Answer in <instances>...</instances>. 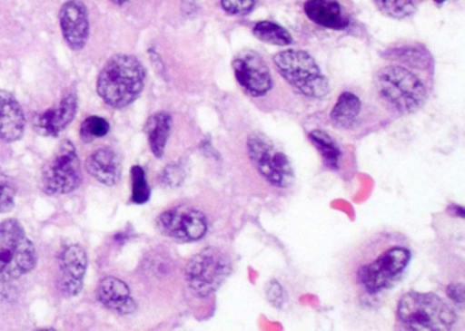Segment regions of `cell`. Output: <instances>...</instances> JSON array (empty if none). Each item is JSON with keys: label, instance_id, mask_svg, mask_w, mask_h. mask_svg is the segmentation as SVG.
I'll return each instance as SVG.
<instances>
[{"label": "cell", "instance_id": "1", "mask_svg": "<svg viewBox=\"0 0 465 331\" xmlns=\"http://www.w3.org/2000/svg\"><path fill=\"white\" fill-rule=\"evenodd\" d=\"M146 70L135 56L114 55L97 78V93L113 108L129 107L145 88Z\"/></svg>", "mask_w": 465, "mask_h": 331}, {"label": "cell", "instance_id": "2", "mask_svg": "<svg viewBox=\"0 0 465 331\" xmlns=\"http://www.w3.org/2000/svg\"><path fill=\"white\" fill-rule=\"evenodd\" d=\"M397 317L412 331H448L457 322L453 308L434 293H405L397 306Z\"/></svg>", "mask_w": 465, "mask_h": 331}, {"label": "cell", "instance_id": "3", "mask_svg": "<svg viewBox=\"0 0 465 331\" xmlns=\"http://www.w3.org/2000/svg\"><path fill=\"white\" fill-rule=\"evenodd\" d=\"M37 265L35 244L17 219L0 224V282L15 281Z\"/></svg>", "mask_w": 465, "mask_h": 331}, {"label": "cell", "instance_id": "4", "mask_svg": "<svg viewBox=\"0 0 465 331\" xmlns=\"http://www.w3.org/2000/svg\"><path fill=\"white\" fill-rule=\"evenodd\" d=\"M375 85L378 94L397 112L405 115L416 112L426 102V86L405 67H383L377 74Z\"/></svg>", "mask_w": 465, "mask_h": 331}, {"label": "cell", "instance_id": "5", "mask_svg": "<svg viewBox=\"0 0 465 331\" xmlns=\"http://www.w3.org/2000/svg\"><path fill=\"white\" fill-rule=\"evenodd\" d=\"M273 63L282 77L299 93L309 99L328 96L331 91L328 80L309 54L298 50L282 51L274 56Z\"/></svg>", "mask_w": 465, "mask_h": 331}, {"label": "cell", "instance_id": "6", "mask_svg": "<svg viewBox=\"0 0 465 331\" xmlns=\"http://www.w3.org/2000/svg\"><path fill=\"white\" fill-rule=\"evenodd\" d=\"M232 271L230 257L217 248L203 249L190 259L186 268V279L193 295L208 297L216 292Z\"/></svg>", "mask_w": 465, "mask_h": 331}, {"label": "cell", "instance_id": "7", "mask_svg": "<svg viewBox=\"0 0 465 331\" xmlns=\"http://www.w3.org/2000/svg\"><path fill=\"white\" fill-rule=\"evenodd\" d=\"M42 190L45 194H72L83 183L80 157L75 146L64 141L42 170Z\"/></svg>", "mask_w": 465, "mask_h": 331}, {"label": "cell", "instance_id": "8", "mask_svg": "<svg viewBox=\"0 0 465 331\" xmlns=\"http://www.w3.org/2000/svg\"><path fill=\"white\" fill-rule=\"evenodd\" d=\"M247 154L258 172L277 189H288L293 183V170L288 157L268 138L254 134L247 140Z\"/></svg>", "mask_w": 465, "mask_h": 331}, {"label": "cell", "instance_id": "9", "mask_svg": "<svg viewBox=\"0 0 465 331\" xmlns=\"http://www.w3.org/2000/svg\"><path fill=\"white\" fill-rule=\"evenodd\" d=\"M411 252L404 247H391L377 259L367 263L359 270V282L367 292L375 295L393 287L408 268Z\"/></svg>", "mask_w": 465, "mask_h": 331}, {"label": "cell", "instance_id": "10", "mask_svg": "<svg viewBox=\"0 0 465 331\" xmlns=\"http://www.w3.org/2000/svg\"><path fill=\"white\" fill-rule=\"evenodd\" d=\"M156 225L162 235L182 243L201 240L208 232V219L205 214L197 209L184 206L170 209L160 214Z\"/></svg>", "mask_w": 465, "mask_h": 331}, {"label": "cell", "instance_id": "11", "mask_svg": "<svg viewBox=\"0 0 465 331\" xmlns=\"http://www.w3.org/2000/svg\"><path fill=\"white\" fill-rule=\"evenodd\" d=\"M232 69L239 85L252 96H265L273 86L268 64L262 56L254 51L244 50L236 54L232 61Z\"/></svg>", "mask_w": 465, "mask_h": 331}, {"label": "cell", "instance_id": "12", "mask_svg": "<svg viewBox=\"0 0 465 331\" xmlns=\"http://www.w3.org/2000/svg\"><path fill=\"white\" fill-rule=\"evenodd\" d=\"M88 268L85 249L77 244L66 247L59 257V290L66 297H74L81 293L84 277Z\"/></svg>", "mask_w": 465, "mask_h": 331}, {"label": "cell", "instance_id": "13", "mask_svg": "<svg viewBox=\"0 0 465 331\" xmlns=\"http://www.w3.org/2000/svg\"><path fill=\"white\" fill-rule=\"evenodd\" d=\"M62 34L64 42L73 51H81L89 39L88 9L83 0H69L59 12Z\"/></svg>", "mask_w": 465, "mask_h": 331}, {"label": "cell", "instance_id": "14", "mask_svg": "<svg viewBox=\"0 0 465 331\" xmlns=\"http://www.w3.org/2000/svg\"><path fill=\"white\" fill-rule=\"evenodd\" d=\"M78 110L77 96L67 94L61 102L34 119L35 130L43 137H58L73 121Z\"/></svg>", "mask_w": 465, "mask_h": 331}, {"label": "cell", "instance_id": "15", "mask_svg": "<svg viewBox=\"0 0 465 331\" xmlns=\"http://www.w3.org/2000/svg\"><path fill=\"white\" fill-rule=\"evenodd\" d=\"M97 298L105 308L119 315L133 314L137 309L130 287L126 282L116 277H105L102 279L97 287Z\"/></svg>", "mask_w": 465, "mask_h": 331}, {"label": "cell", "instance_id": "16", "mask_svg": "<svg viewBox=\"0 0 465 331\" xmlns=\"http://www.w3.org/2000/svg\"><path fill=\"white\" fill-rule=\"evenodd\" d=\"M25 131V115L10 92L0 91V141L15 142Z\"/></svg>", "mask_w": 465, "mask_h": 331}, {"label": "cell", "instance_id": "17", "mask_svg": "<svg viewBox=\"0 0 465 331\" xmlns=\"http://www.w3.org/2000/svg\"><path fill=\"white\" fill-rule=\"evenodd\" d=\"M304 13L312 23L333 31H342L350 25L347 13L337 0H307Z\"/></svg>", "mask_w": 465, "mask_h": 331}, {"label": "cell", "instance_id": "18", "mask_svg": "<svg viewBox=\"0 0 465 331\" xmlns=\"http://www.w3.org/2000/svg\"><path fill=\"white\" fill-rule=\"evenodd\" d=\"M88 172L100 183L108 187L116 186L122 178V160L111 149L103 148L94 151L86 160Z\"/></svg>", "mask_w": 465, "mask_h": 331}, {"label": "cell", "instance_id": "19", "mask_svg": "<svg viewBox=\"0 0 465 331\" xmlns=\"http://www.w3.org/2000/svg\"><path fill=\"white\" fill-rule=\"evenodd\" d=\"M171 130H173V116L164 111L154 113L146 122L145 132L148 135L149 145H151L152 153L157 159H162L164 156Z\"/></svg>", "mask_w": 465, "mask_h": 331}, {"label": "cell", "instance_id": "20", "mask_svg": "<svg viewBox=\"0 0 465 331\" xmlns=\"http://www.w3.org/2000/svg\"><path fill=\"white\" fill-rule=\"evenodd\" d=\"M361 102L356 94L345 92L337 100L331 112V123L339 129H351L361 113Z\"/></svg>", "mask_w": 465, "mask_h": 331}, {"label": "cell", "instance_id": "21", "mask_svg": "<svg viewBox=\"0 0 465 331\" xmlns=\"http://www.w3.org/2000/svg\"><path fill=\"white\" fill-rule=\"evenodd\" d=\"M385 58L408 64L415 69H431L432 66L431 55L423 47L408 45V47L391 48L385 54Z\"/></svg>", "mask_w": 465, "mask_h": 331}, {"label": "cell", "instance_id": "22", "mask_svg": "<svg viewBox=\"0 0 465 331\" xmlns=\"http://www.w3.org/2000/svg\"><path fill=\"white\" fill-rule=\"evenodd\" d=\"M252 34L260 42L266 44L276 45V47H287L292 44L290 32L272 21H260L255 24Z\"/></svg>", "mask_w": 465, "mask_h": 331}, {"label": "cell", "instance_id": "23", "mask_svg": "<svg viewBox=\"0 0 465 331\" xmlns=\"http://www.w3.org/2000/svg\"><path fill=\"white\" fill-rule=\"evenodd\" d=\"M309 137L312 145L320 151L325 164L331 170H337L340 159H341V151L334 142L333 138L322 130H312Z\"/></svg>", "mask_w": 465, "mask_h": 331}, {"label": "cell", "instance_id": "24", "mask_svg": "<svg viewBox=\"0 0 465 331\" xmlns=\"http://www.w3.org/2000/svg\"><path fill=\"white\" fill-rule=\"evenodd\" d=\"M375 6L386 17L405 20L415 13L413 0H374Z\"/></svg>", "mask_w": 465, "mask_h": 331}, {"label": "cell", "instance_id": "25", "mask_svg": "<svg viewBox=\"0 0 465 331\" xmlns=\"http://www.w3.org/2000/svg\"><path fill=\"white\" fill-rule=\"evenodd\" d=\"M110 131V123L100 116H89L81 124V140L85 143L94 142L97 138L105 137Z\"/></svg>", "mask_w": 465, "mask_h": 331}, {"label": "cell", "instance_id": "26", "mask_svg": "<svg viewBox=\"0 0 465 331\" xmlns=\"http://www.w3.org/2000/svg\"><path fill=\"white\" fill-rule=\"evenodd\" d=\"M133 195L132 200L137 205H143L151 198V187L146 180V173L140 165L132 168Z\"/></svg>", "mask_w": 465, "mask_h": 331}, {"label": "cell", "instance_id": "27", "mask_svg": "<svg viewBox=\"0 0 465 331\" xmlns=\"http://www.w3.org/2000/svg\"><path fill=\"white\" fill-rule=\"evenodd\" d=\"M15 186L6 173L0 170V213L15 209Z\"/></svg>", "mask_w": 465, "mask_h": 331}, {"label": "cell", "instance_id": "28", "mask_svg": "<svg viewBox=\"0 0 465 331\" xmlns=\"http://www.w3.org/2000/svg\"><path fill=\"white\" fill-rule=\"evenodd\" d=\"M255 0H222V7L231 15H246L252 12Z\"/></svg>", "mask_w": 465, "mask_h": 331}, {"label": "cell", "instance_id": "29", "mask_svg": "<svg viewBox=\"0 0 465 331\" xmlns=\"http://www.w3.org/2000/svg\"><path fill=\"white\" fill-rule=\"evenodd\" d=\"M266 297L274 307H282L285 303V293L282 285L277 281H271L266 285Z\"/></svg>", "mask_w": 465, "mask_h": 331}, {"label": "cell", "instance_id": "30", "mask_svg": "<svg viewBox=\"0 0 465 331\" xmlns=\"http://www.w3.org/2000/svg\"><path fill=\"white\" fill-rule=\"evenodd\" d=\"M163 178H164V183H167V186H179L183 180V170L179 165H170L164 170Z\"/></svg>", "mask_w": 465, "mask_h": 331}, {"label": "cell", "instance_id": "31", "mask_svg": "<svg viewBox=\"0 0 465 331\" xmlns=\"http://www.w3.org/2000/svg\"><path fill=\"white\" fill-rule=\"evenodd\" d=\"M448 296L451 298V301L459 304V306H462L465 297L464 285L451 284L450 287H448Z\"/></svg>", "mask_w": 465, "mask_h": 331}, {"label": "cell", "instance_id": "32", "mask_svg": "<svg viewBox=\"0 0 465 331\" xmlns=\"http://www.w3.org/2000/svg\"><path fill=\"white\" fill-rule=\"evenodd\" d=\"M114 5H116V6H124V5H126L129 0H111Z\"/></svg>", "mask_w": 465, "mask_h": 331}, {"label": "cell", "instance_id": "33", "mask_svg": "<svg viewBox=\"0 0 465 331\" xmlns=\"http://www.w3.org/2000/svg\"><path fill=\"white\" fill-rule=\"evenodd\" d=\"M434 2L438 5V6H440V5L445 4L446 0H434Z\"/></svg>", "mask_w": 465, "mask_h": 331}]
</instances>
